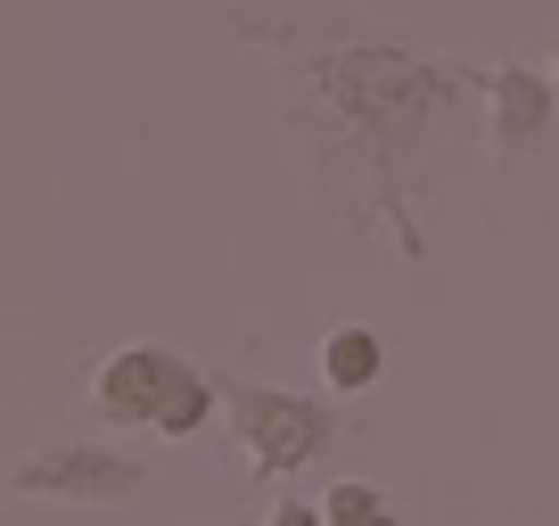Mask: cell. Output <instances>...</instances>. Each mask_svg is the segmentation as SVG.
I'll return each mask as SVG.
<instances>
[{
  "instance_id": "obj_10",
  "label": "cell",
  "mask_w": 559,
  "mask_h": 526,
  "mask_svg": "<svg viewBox=\"0 0 559 526\" xmlns=\"http://www.w3.org/2000/svg\"><path fill=\"white\" fill-rule=\"evenodd\" d=\"M543 67H551V83H559V50H551V58H543Z\"/></svg>"
},
{
  "instance_id": "obj_9",
  "label": "cell",
  "mask_w": 559,
  "mask_h": 526,
  "mask_svg": "<svg viewBox=\"0 0 559 526\" xmlns=\"http://www.w3.org/2000/svg\"><path fill=\"white\" fill-rule=\"evenodd\" d=\"M263 526H330V510L305 502V493H280V502L263 510Z\"/></svg>"
},
{
  "instance_id": "obj_7",
  "label": "cell",
  "mask_w": 559,
  "mask_h": 526,
  "mask_svg": "<svg viewBox=\"0 0 559 526\" xmlns=\"http://www.w3.org/2000/svg\"><path fill=\"white\" fill-rule=\"evenodd\" d=\"M223 411V370H198V362H181L174 370V386H165V411H157V428L148 437H165V444H190L198 428Z\"/></svg>"
},
{
  "instance_id": "obj_8",
  "label": "cell",
  "mask_w": 559,
  "mask_h": 526,
  "mask_svg": "<svg viewBox=\"0 0 559 526\" xmlns=\"http://www.w3.org/2000/svg\"><path fill=\"white\" fill-rule=\"evenodd\" d=\"M330 526H403L395 518V502H386L379 486H362V477H346V486H330Z\"/></svg>"
},
{
  "instance_id": "obj_1",
  "label": "cell",
  "mask_w": 559,
  "mask_h": 526,
  "mask_svg": "<svg viewBox=\"0 0 559 526\" xmlns=\"http://www.w3.org/2000/svg\"><path fill=\"white\" fill-rule=\"evenodd\" d=\"M280 83H288V132L321 165V198L337 214H379L386 247L403 263L428 255L419 198H428V157L453 107L486 91L477 67L428 58L386 34H337V41H280Z\"/></svg>"
},
{
  "instance_id": "obj_6",
  "label": "cell",
  "mask_w": 559,
  "mask_h": 526,
  "mask_svg": "<svg viewBox=\"0 0 559 526\" xmlns=\"http://www.w3.org/2000/svg\"><path fill=\"white\" fill-rule=\"evenodd\" d=\"M379 379H386V337L370 330V321L321 330V386H330V395H370Z\"/></svg>"
},
{
  "instance_id": "obj_3",
  "label": "cell",
  "mask_w": 559,
  "mask_h": 526,
  "mask_svg": "<svg viewBox=\"0 0 559 526\" xmlns=\"http://www.w3.org/2000/svg\"><path fill=\"white\" fill-rule=\"evenodd\" d=\"M148 486L132 453L116 444H91V437H67V444H34V453L9 461V493L17 502H67V510H107V502H132Z\"/></svg>"
},
{
  "instance_id": "obj_5",
  "label": "cell",
  "mask_w": 559,
  "mask_h": 526,
  "mask_svg": "<svg viewBox=\"0 0 559 526\" xmlns=\"http://www.w3.org/2000/svg\"><path fill=\"white\" fill-rule=\"evenodd\" d=\"M174 370H181L174 346H148V337H140V346H116L91 370V420L99 428H157Z\"/></svg>"
},
{
  "instance_id": "obj_2",
  "label": "cell",
  "mask_w": 559,
  "mask_h": 526,
  "mask_svg": "<svg viewBox=\"0 0 559 526\" xmlns=\"http://www.w3.org/2000/svg\"><path fill=\"white\" fill-rule=\"evenodd\" d=\"M223 420L255 477H297L313 461H330V444H337V411L321 395L263 386V379H239V370H223Z\"/></svg>"
},
{
  "instance_id": "obj_4",
  "label": "cell",
  "mask_w": 559,
  "mask_h": 526,
  "mask_svg": "<svg viewBox=\"0 0 559 526\" xmlns=\"http://www.w3.org/2000/svg\"><path fill=\"white\" fill-rule=\"evenodd\" d=\"M486 99H493V165H526L551 148V123H559V83L551 67H526V58H502V67H486Z\"/></svg>"
}]
</instances>
